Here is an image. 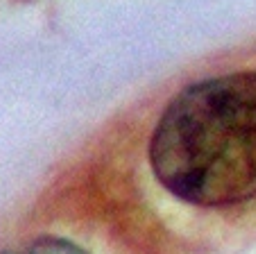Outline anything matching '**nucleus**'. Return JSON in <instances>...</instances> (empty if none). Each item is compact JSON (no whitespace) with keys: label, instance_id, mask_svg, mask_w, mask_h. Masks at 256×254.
I'll list each match as a JSON object with an SVG mask.
<instances>
[{"label":"nucleus","instance_id":"1","mask_svg":"<svg viewBox=\"0 0 256 254\" xmlns=\"http://www.w3.org/2000/svg\"><path fill=\"white\" fill-rule=\"evenodd\" d=\"M150 159L159 182L200 206L256 197V73L198 82L164 111Z\"/></svg>","mask_w":256,"mask_h":254},{"label":"nucleus","instance_id":"2","mask_svg":"<svg viewBox=\"0 0 256 254\" xmlns=\"http://www.w3.org/2000/svg\"><path fill=\"white\" fill-rule=\"evenodd\" d=\"M7 254H86L82 247L66 238H54V236H44V238H34L20 247L12 249Z\"/></svg>","mask_w":256,"mask_h":254}]
</instances>
